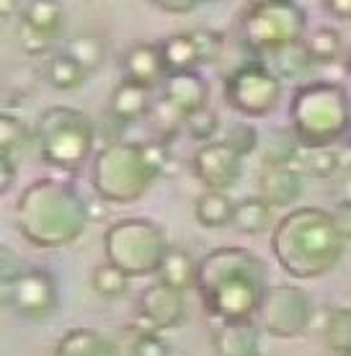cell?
<instances>
[{"label":"cell","instance_id":"cell-35","mask_svg":"<svg viewBox=\"0 0 351 356\" xmlns=\"http://www.w3.org/2000/svg\"><path fill=\"white\" fill-rule=\"evenodd\" d=\"M183 129L189 132L191 140H197V143H202V145L215 143L217 132H220V116H217V111L204 106V108H199V111H191V114L186 116Z\"/></svg>","mask_w":351,"mask_h":356},{"label":"cell","instance_id":"cell-13","mask_svg":"<svg viewBox=\"0 0 351 356\" xmlns=\"http://www.w3.org/2000/svg\"><path fill=\"white\" fill-rule=\"evenodd\" d=\"M191 170L199 178V184L204 188H215V191H227L238 184L240 170H243V158L227 147L222 140L202 145L194 158H191Z\"/></svg>","mask_w":351,"mask_h":356},{"label":"cell","instance_id":"cell-24","mask_svg":"<svg viewBox=\"0 0 351 356\" xmlns=\"http://www.w3.org/2000/svg\"><path fill=\"white\" fill-rule=\"evenodd\" d=\"M21 24L57 39L65 26L63 0H28L21 13Z\"/></svg>","mask_w":351,"mask_h":356},{"label":"cell","instance_id":"cell-14","mask_svg":"<svg viewBox=\"0 0 351 356\" xmlns=\"http://www.w3.org/2000/svg\"><path fill=\"white\" fill-rule=\"evenodd\" d=\"M212 348L217 356H261V328L253 321H217L212 330Z\"/></svg>","mask_w":351,"mask_h":356},{"label":"cell","instance_id":"cell-40","mask_svg":"<svg viewBox=\"0 0 351 356\" xmlns=\"http://www.w3.org/2000/svg\"><path fill=\"white\" fill-rule=\"evenodd\" d=\"M16 173H18L16 158L8 155V152H0V194L10 191L13 181H16Z\"/></svg>","mask_w":351,"mask_h":356},{"label":"cell","instance_id":"cell-37","mask_svg":"<svg viewBox=\"0 0 351 356\" xmlns=\"http://www.w3.org/2000/svg\"><path fill=\"white\" fill-rule=\"evenodd\" d=\"M18 44H21L24 54H28V57H42V54H49V49H52V44H54V36L42 34V31H36V29L21 24Z\"/></svg>","mask_w":351,"mask_h":356},{"label":"cell","instance_id":"cell-47","mask_svg":"<svg viewBox=\"0 0 351 356\" xmlns=\"http://www.w3.org/2000/svg\"><path fill=\"white\" fill-rule=\"evenodd\" d=\"M346 70L351 72V47H349V52H346Z\"/></svg>","mask_w":351,"mask_h":356},{"label":"cell","instance_id":"cell-25","mask_svg":"<svg viewBox=\"0 0 351 356\" xmlns=\"http://www.w3.org/2000/svg\"><path fill=\"white\" fill-rule=\"evenodd\" d=\"M271 57H274V67L271 70L277 72L279 78H287V81H300V78L310 75L313 67H316V60L310 57L305 47V39L281 47L277 52H271Z\"/></svg>","mask_w":351,"mask_h":356},{"label":"cell","instance_id":"cell-16","mask_svg":"<svg viewBox=\"0 0 351 356\" xmlns=\"http://www.w3.org/2000/svg\"><path fill=\"white\" fill-rule=\"evenodd\" d=\"M259 188L261 196L274 209L279 207H292L302 194V170L289 163V165H263L259 176Z\"/></svg>","mask_w":351,"mask_h":356},{"label":"cell","instance_id":"cell-17","mask_svg":"<svg viewBox=\"0 0 351 356\" xmlns=\"http://www.w3.org/2000/svg\"><path fill=\"white\" fill-rule=\"evenodd\" d=\"M163 98L189 116L191 111H199V108L207 106L209 83L197 70L171 72L163 83Z\"/></svg>","mask_w":351,"mask_h":356},{"label":"cell","instance_id":"cell-31","mask_svg":"<svg viewBox=\"0 0 351 356\" xmlns=\"http://www.w3.org/2000/svg\"><path fill=\"white\" fill-rule=\"evenodd\" d=\"M325 343L334 354H349L351 351V307H331L325 310L323 321Z\"/></svg>","mask_w":351,"mask_h":356},{"label":"cell","instance_id":"cell-36","mask_svg":"<svg viewBox=\"0 0 351 356\" xmlns=\"http://www.w3.org/2000/svg\"><path fill=\"white\" fill-rule=\"evenodd\" d=\"M222 143L227 147H233L240 158L251 155V152L259 150V129L251 124V122H233V124L225 129V137Z\"/></svg>","mask_w":351,"mask_h":356},{"label":"cell","instance_id":"cell-30","mask_svg":"<svg viewBox=\"0 0 351 356\" xmlns=\"http://www.w3.org/2000/svg\"><path fill=\"white\" fill-rule=\"evenodd\" d=\"M305 47L316 65H331L343 57V39L341 31L331 26H320L313 34H305Z\"/></svg>","mask_w":351,"mask_h":356},{"label":"cell","instance_id":"cell-42","mask_svg":"<svg viewBox=\"0 0 351 356\" xmlns=\"http://www.w3.org/2000/svg\"><path fill=\"white\" fill-rule=\"evenodd\" d=\"M150 3H153L155 8L165 10V13H176V16H181V13H191L202 0H150Z\"/></svg>","mask_w":351,"mask_h":356},{"label":"cell","instance_id":"cell-33","mask_svg":"<svg viewBox=\"0 0 351 356\" xmlns=\"http://www.w3.org/2000/svg\"><path fill=\"white\" fill-rule=\"evenodd\" d=\"M302 145L292 129H274L263 147V165H289L297 161Z\"/></svg>","mask_w":351,"mask_h":356},{"label":"cell","instance_id":"cell-27","mask_svg":"<svg viewBox=\"0 0 351 356\" xmlns=\"http://www.w3.org/2000/svg\"><path fill=\"white\" fill-rule=\"evenodd\" d=\"M341 158L343 155L338 150H334V145L331 147H302L295 165L302 170V176L334 178L343 168Z\"/></svg>","mask_w":351,"mask_h":356},{"label":"cell","instance_id":"cell-4","mask_svg":"<svg viewBox=\"0 0 351 356\" xmlns=\"http://www.w3.org/2000/svg\"><path fill=\"white\" fill-rule=\"evenodd\" d=\"M168 158H171L168 145L161 137L150 143L114 140L93 158L90 165L93 191L108 204H135L165 170Z\"/></svg>","mask_w":351,"mask_h":356},{"label":"cell","instance_id":"cell-41","mask_svg":"<svg viewBox=\"0 0 351 356\" xmlns=\"http://www.w3.org/2000/svg\"><path fill=\"white\" fill-rule=\"evenodd\" d=\"M24 268H28V266H26V264H21V259H18L13 250H10V248L0 250V274H3V282L13 279V276L21 274Z\"/></svg>","mask_w":351,"mask_h":356},{"label":"cell","instance_id":"cell-18","mask_svg":"<svg viewBox=\"0 0 351 356\" xmlns=\"http://www.w3.org/2000/svg\"><path fill=\"white\" fill-rule=\"evenodd\" d=\"M153 104H150V90L137 86L132 81H122L108 98V116L119 124H132L145 116H150Z\"/></svg>","mask_w":351,"mask_h":356},{"label":"cell","instance_id":"cell-23","mask_svg":"<svg viewBox=\"0 0 351 356\" xmlns=\"http://www.w3.org/2000/svg\"><path fill=\"white\" fill-rule=\"evenodd\" d=\"M161 52H163V63L168 67V75L171 72H186V70H197L202 65V54H199L197 39L191 31H179V34L165 36L161 42Z\"/></svg>","mask_w":351,"mask_h":356},{"label":"cell","instance_id":"cell-19","mask_svg":"<svg viewBox=\"0 0 351 356\" xmlns=\"http://www.w3.org/2000/svg\"><path fill=\"white\" fill-rule=\"evenodd\" d=\"M54 356H122L119 343L96 328H70L57 341Z\"/></svg>","mask_w":351,"mask_h":356},{"label":"cell","instance_id":"cell-38","mask_svg":"<svg viewBox=\"0 0 351 356\" xmlns=\"http://www.w3.org/2000/svg\"><path fill=\"white\" fill-rule=\"evenodd\" d=\"M194 39H197L199 54H202V65L204 63H215L220 60V54L225 52V36L220 31H212V29H197L191 31Z\"/></svg>","mask_w":351,"mask_h":356},{"label":"cell","instance_id":"cell-2","mask_svg":"<svg viewBox=\"0 0 351 356\" xmlns=\"http://www.w3.org/2000/svg\"><path fill=\"white\" fill-rule=\"evenodd\" d=\"M346 241L334 214L318 207H297L284 214L271 230V253L281 271L292 279H318L334 271Z\"/></svg>","mask_w":351,"mask_h":356},{"label":"cell","instance_id":"cell-5","mask_svg":"<svg viewBox=\"0 0 351 356\" xmlns=\"http://www.w3.org/2000/svg\"><path fill=\"white\" fill-rule=\"evenodd\" d=\"M289 124L302 147H331L351 124L349 93L328 81L300 86L289 101Z\"/></svg>","mask_w":351,"mask_h":356},{"label":"cell","instance_id":"cell-15","mask_svg":"<svg viewBox=\"0 0 351 356\" xmlns=\"http://www.w3.org/2000/svg\"><path fill=\"white\" fill-rule=\"evenodd\" d=\"M122 67H124V81H132L147 90H153L155 86L165 83V78H168L161 44H147V42L132 44L124 52Z\"/></svg>","mask_w":351,"mask_h":356},{"label":"cell","instance_id":"cell-32","mask_svg":"<svg viewBox=\"0 0 351 356\" xmlns=\"http://www.w3.org/2000/svg\"><path fill=\"white\" fill-rule=\"evenodd\" d=\"M129 279H132V276L126 274V271L114 266L111 261H104V264H99V266L93 268V274H90V286H93V292L99 294V297L117 300V297L126 294V289H129Z\"/></svg>","mask_w":351,"mask_h":356},{"label":"cell","instance_id":"cell-50","mask_svg":"<svg viewBox=\"0 0 351 356\" xmlns=\"http://www.w3.org/2000/svg\"><path fill=\"white\" fill-rule=\"evenodd\" d=\"M343 356H351V351H349V354H343Z\"/></svg>","mask_w":351,"mask_h":356},{"label":"cell","instance_id":"cell-34","mask_svg":"<svg viewBox=\"0 0 351 356\" xmlns=\"http://www.w3.org/2000/svg\"><path fill=\"white\" fill-rule=\"evenodd\" d=\"M28 140H31V132H28V127L18 116H0V152H8V155L18 158L21 147H26Z\"/></svg>","mask_w":351,"mask_h":356},{"label":"cell","instance_id":"cell-9","mask_svg":"<svg viewBox=\"0 0 351 356\" xmlns=\"http://www.w3.org/2000/svg\"><path fill=\"white\" fill-rule=\"evenodd\" d=\"M256 318L274 339H297L313 328L316 305L302 286L269 284Z\"/></svg>","mask_w":351,"mask_h":356},{"label":"cell","instance_id":"cell-28","mask_svg":"<svg viewBox=\"0 0 351 356\" xmlns=\"http://www.w3.org/2000/svg\"><path fill=\"white\" fill-rule=\"evenodd\" d=\"M173 348L161 339L158 330H145L137 325L122 333V343H119V354L122 356H168Z\"/></svg>","mask_w":351,"mask_h":356},{"label":"cell","instance_id":"cell-6","mask_svg":"<svg viewBox=\"0 0 351 356\" xmlns=\"http://www.w3.org/2000/svg\"><path fill=\"white\" fill-rule=\"evenodd\" d=\"M34 140L47 165L72 173L83 168L90 158L96 127L81 108L49 106L36 119Z\"/></svg>","mask_w":351,"mask_h":356},{"label":"cell","instance_id":"cell-46","mask_svg":"<svg viewBox=\"0 0 351 356\" xmlns=\"http://www.w3.org/2000/svg\"><path fill=\"white\" fill-rule=\"evenodd\" d=\"M343 140H346V145L351 147V124H349V129H346V134H343Z\"/></svg>","mask_w":351,"mask_h":356},{"label":"cell","instance_id":"cell-1","mask_svg":"<svg viewBox=\"0 0 351 356\" xmlns=\"http://www.w3.org/2000/svg\"><path fill=\"white\" fill-rule=\"evenodd\" d=\"M266 289L269 268L248 248H215L199 261L197 292L215 321H253Z\"/></svg>","mask_w":351,"mask_h":356},{"label":"cell","instance_id":"cell-45","mask_svg":"<svg viewBox=\"0 0 351 356\" xmlns=\"http://www.w3.org/2000/svg\"><path fill=\"white\" fill-rule=\"evenodd\" d=\"M266 3H277V0H248V8H253V6H266Z\"/></svg>","mask_w":351,"mask_h":356},{"label":"cell","instance_id":"cell-44","mask_svg":"<svg viewBox=\"0 0 351 356\" xmlns=\"http://www.w3.org/2000/svg\"><path fill=\"white\" fill-rule=\"evenodd\" d=\"M18 13H24L21 10V0H0V16L3 18H13Z\"/></svg>","mask_w":351,"mask_h":356},{"label":"cell","instance_id":"cell-11","mask_svg":"<svg viewBox=\"0 0 351 356\" xmlns=\"http://www.w3.org/2000/svg\"><path fill=\"white\" fill-rule=\"evenodd\" d=\"M3 302L24 321H44L57 310L54 276L42 268H24L13 279L3 282Z\"/></svg>","mask_w":351,"mask_h":356},{"label":"cell","instance_id":"cell-7","mask_svg":"<svg viewBox=\"0 0 351 356\" xmlns=\"http://www.w3.org/2000/svg\"><path fill=\"white\" fill-rule=\"evenodd\" d=\"M168 248L171 245L165 241L161 225H155L147 217L117 220L104 235L106 261H111L129 276L158 274Z\"/></svg>","mask_w":351,"mask_h":356},{"label":"cell","instance_id":"cell-3","mask_svg":"<svg viewBox=\"0 0 351 356\" xmlns=\"http://www.w3.org/2000/svg\"><path fill=\"white\" fill-rule=\"evenodd\" d=\"M88 207L75 186L57 178H36L16 202V227L36 248H65L88 227Z\"/></svg>","mask_w":351,"mask_h":356},{"label":"cell","instance_id":"cell-49","mask_svg":"<svg viewBox=\"0 0 351 356\" xmlns=\"http://www.w3.org/2000/svg\"><path fill=\"white\" fill-rule=\"evenodd\" d=\"M331 356H343V354H331Z\"/></svg>","mask_w":351,"mask_h":356},{"label":"cell","instance_id":"cell-48","mask_svg":"<svg viewBox=\"0 0 351 356\" xmlns=\"http://www.w3.org/2000/svg\"><path fill=\"white\" fill-rule=\"evenodd\" d=\"M168 356H189V354H186V351H171Z\"/></svg>","mask_w":351,"mask_h":356},{"label":"cell","instance_id":"cell-39","mask_svg":"<svg viewBox=\"0 0 351 356\" xmlns=\"http://www.w3.org/2000/svg\"><path fill=\"white\" fill-rule=\"evenodd\" d=\"M331 214H334V222L338 227V232H341V238L346 243H351V199H341Z\"/></svg>","mask_w":351,"mask_h":356},{"label":"cell","instance_id":"cell-26","mask_svg":"<svg viewBox=\"0 0 351 356\" xmlns=\"http://www.w3.org/2000/svg\"><path fill=\"white\" fill-rule=\"evenodd\" d=\"M65 54H70L75 63L81 65L83 70L93 75L96 70H101V65L106 60V39L99 34H78V36H70L67 42H65Z\"/></svg>","mask_w":351,"mask_h":356},{"label":"cell","instance_id":"cell-8","mask_svg":"<svg viewBox=\"0 0 351 356\" xmlns=\"http://www.w3.org/2000/svg\"><path fill=\"white\" fill-rule=\"evenodd\" d=\"M245 44L253 52L271 54L281 47L305 39L307 13L295 0H277L266 6H253L240 21Z\"/></svg>","mask_w":351,"mask_h":356},{"label":"cell","instance_id":"cell-12","mask_svg":"<svg viewBox=\"0 0 351 356\" xmlns=\"http://www.w3.org/2000/svg\"><path fill=\"white\" fill-rule=\"evenodd\" d=\"M186 321V302L183 292L176 286H168L165 282H155L140 294L137 318L132 325L145 330H173L183 325Z\"/></svg>","mask_w":351,"mask_h":356},{"label":"cell","instance_id":"cell-21","mask_svg":"<svg viewBox=\"0 0 351 356\" xmlns=\"http://www.w3.org/2000/svg\"><path fill=\"white\" fill-rule=\"evenodd\" d=\"M199 279V261L183 248H168L161 268H158V282H165L168 286H176L181 292L197 289Z\"/></svg>","mask_w":351,"mask_h":356},{"label":"cell","instance_id":"cell-29","mask_svg":"<svg viewBox=\"0 0 351 356\" xmlns=\"http://www.w3.org/2000/svg\"><path fill=\"white\" fill-rule=\"evenodd\" d=\"M85 78H88V72L83 70L70 54L65 52L49 54V60H47V81L52 83L57 90L81 88L83 83H85Z\"/></svg>","mask_w":351,"mask_h":356},{"label":"cell","instance_id":"cell-20","mask_svg":"<svg viewBox=\"0 0 351 356\" xmlns=\"http://www.w3.org/2000/svg\"><path fill=\"white\" fill-rule=\"evenodd\" d=\"M279 220H274V207L259 196H245L240 202H235L233 227L243 235H263L271 227H277Z\"/></svg>","mask_w":351,"mask_h":356},{"label":"cell","instance_id":"cell-51","mask_svg":"<svg viewBox=\"0 0 351 356\" xmlns=\"http://www.w3.org/2000/svg\"><path fill=\"white\" fill-rule=\"evenodd\" d=\"M261 356H263V354H261Z\"/></svg>","mask_w":351,"mask_h":356},{"label":"cell","instance_id":"cell-43","mask_svg":"<svg viewBox=\"0 0 351 356\" xmlns=\"http://www.w3.org/2000/svg\"><path fill=\"white\" fill-rule=\"evenodd\" d=\"M323 6L334 18L351 21V0H323Z\"/></svg>","mask_w":351,"mask_h":356},{"label":"cell","instance_id":"cell-22","mask_svg":"<svg viewBox=\"0 0 351 356\" xmlns=\"http://www.w3.org/2000/svg\"><path fill=\"white\" fill-rule=\"evenodd\" d=\"M235 214V202L227 196V191H215V188H204L197 196V204H194V217L202 227L209 230H220L233 225Z\"/></svg>","mask_w":351,"mask_h":356},{"label":"cell","instance_id":"cell-10","mask_svg":"<svg viewBox=\"0 0 351 356\" xmlns=\"http://www.w3.org/2000/svg\"><path fill=\"white\" fill-rule=\"evenodd\" d=\"M281 98V78L263 63H245L225 81L227 106L238 114L261 119L269 116Z\"/></svg>","mask_w":351,"mask_h":356}]
</instances>
